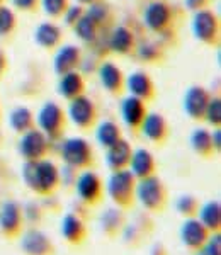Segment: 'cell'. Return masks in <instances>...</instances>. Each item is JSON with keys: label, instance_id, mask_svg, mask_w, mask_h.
<instances>
[{"label": "cell", "instance_id": "6da1fadb", "mask_svg": "<svg viewBox=\"0 0 221 255\" xmlns=\"http://www.w3.org/2000/svg\"><path fill=\"white\" fill-rule=\"evenodd\" d=\"M22 179L31 191L38 194H51L60 184V172L50 160H26Z\"/></svg>", "mask_w": 221, "mask_h": 255}, {"label": "cell", "instance_id": "7a4b0ae2", "mask_svg": "<svg viewBox=\"0 0 221 255\" xmlns=\"http://www.w3.org/2000/svg\"><path fill=\"white\" fill-rule=\"evenodd\" d=\"M134 187H136V182H134V175L131 174V170L121 168V170H114V174L109 177L108 194L119 208H128L133 204Z\"/></svg>", "mask_w": 221, "mask_h": 255}, {"label": "cell", "instance_id": "3957f363", "mask_svg": "<svg viewBox=\"0 0 221 255\" xmlns=\"http://www.w3.org/2000/svg\"><path fill=\"white\" fill-rule=\"evenodd\" d=\"M134 194L141 203V206L148 211H162L165 206V187L160 182V179H157L155 175L140 179V182L134 187Z\"/></svg>", "mask_w": 221, "mask_h": 255}, {"label": "cell", "instance_id": "277c9868", "mask_svg": "<svg viewBox=\"0 0 221 255\" xmlns=\"http://www.w3.org/2000/svg\"><path fill=\"white\" fill-rule=\"evenodd\" d=\"M61 158L73 168H84L92 163V148L84 138H70L61 145Z\"/></svg>", "mask_w": 221, "mask_h": 255}, {"label": "cell", "instance_id": "5b68a950", "mask_svg": "<svg viewBox=\"0 0 221 255\" xmlns=\"http://www.w3.org/2000/svg\"><path fill=\"white\" fill-rule=\"evenodd\" d=\"M24 228L22 208L15 201H5L0 206V232L5 238H17Z\"/></svg>", "mask_w": 221, "mask_h": 255}, {"label": "cell", "instance_id": "8992f818", "mask_svg": "<svg viewBox=\"0 0 221 255\" xmlns=\"http://www.w3.org/2000/svg\"><path fill=\"white\" fill-rule=\"evenodd\" d=\"M20 250L26 255H55L51 238L38 228H29L19 235Z\"/></svg>", "mask_w": 221, "mask_h": 255}, {"label": "cell", "instance_id": "52a82bcc", "mask_svg": "<svg viewBox=\"0 0 221 255\" xmlns=\"http://www.w3.org/2000/svg\"><path fill=\"white\" fill-rule=\"evenodd\" d=\"M19 151L26 160H39L48 151V138L39 129L24 131L19 141Z\"/></svg>", "mask_w": 221, "mask_h": 255}, {"label": "cell", "instance_id": "ba28073f", "mask_svg": "<svg viewBox=\"0 0 221 255\" xmlns=\"http://www.w3.org/2000/svg\"><path fill=\"white\" fill-rule=\"evenodd\" d=\"M210 235L211 233L204 228L198 218H192V216L186 218V221L181 226V242L191 252H196V250L201 249L208 242Z\"/></svg>", "mask_w": 221, "mask_h": 255}, {"label": "cell", "instance_id": "9c48e42d", "mask_svg": "<svg viewBox=\"0 0 221 255\" xmlns=\"http://www.w3.org/2000/svg\"><path fill=\"white\" fill-rule=\"evenodd\" d=\"M75 187H77V194H79V197L84 203L87 204L99 203L102 196V182L96 172L85 170L84 174H80L79 179H77Z\"/></svg>", "mask_w": 221, "mask_h": 255}, {"label": "cell", "instance_id": "30bf717a", "mask_svg": "<svg viewBox=\"0 0 221 255\" xmlns=\"http://www.w3.org/2000/svg\"><path fill=\"white\" fill-rule=\"evenodd\" d=\"M38 123L39 128L46 136L50 138H56L61 133V128H63V113L56 104H46L43 109H41L39 116H38Z\"/></svg>", "mask_w": 221, "mask_h": 255}, {"label": "cell", "instance_id": "8fae6325", "mask_svg": "<svg viewBox=\"0 0 221 255\" xmlns=\"http://www.w3.org/2000/svg\"><path fill=\"white\" fill-rule=\"evenodd\" d=\"M60 233L70 245H82L87 238V226L73 213H67L61 218Z\"/></svg>", "mask_w": 221, "mask_h": 255}, {"label": "cell", "instance_id": "7c38bea8", "mask_svg": "<svg viewBox=\"0 0 221 255\" xmlns=\"http://www.w3.org/2000/svg\"><path fill=\"white\" fill-rule=\"evenodd\" d=\"M131 155H133V150H131L129 143L119 138L114 145L108 148L106 160H108V165L112 170H121V168H126L129 165Z\"/></svg>", "mask_w": 221, "mask_h": 255}, {"label": "cell", "instance_id": "4fadbf2b", "mask_svg": "<svg viewBox=\"0 0 221 255\" xmlns=\"http://www.w3.org/2000/svg\"><path fill=\"white\" fill-rule=\"evenodd\" d=\"M70 118L79 128H89L94 121V106L87 97H73L70 104Z\"/></svg>", "mask_w": 221, "mask_h": 255}, {"label": "cell", "instance_id": "5bb4252c", "mask_svg": "<svg viewBox=\"0 0 221 255\" xmlns=\"http://www.w3.org/2000/svg\"><path fill=\"white\" fill-rule=\"evenodd\" d=\"M129 167H131V174L134 175V179H145V177L153 175L155 160L148 150L140 148V150L133 151V155H131Z\"/></svg>", "mask_w": 221, "mask_h": 255}, {"label": "cell", "instance_id": "9a60e30c", "mask_svg": "<svg viewBox=\"0 0 221 255\" xmlns=\"http://www.w3.org/2000/svg\"><path fill=\"white\" fill-rule=\"evenodd\" d=\"M198 220L201 221L204 228L210 233H216L220 232L221 228V206L218 201H210V203L203 204L201 208L198 209Z\"/></svg>", "mask_w": 221, "mask_h": 255}, {"label": "cell", "instance_id": "2e32d148", "mask_svg": "<svg viewBox=\"0 0 221 255\" xmlns=\"http://www.w3.org/2000/svg\"><path fill=\"white\" fill-rule=\"evenodd\" d=\"M122 119L124 123L131 128H136L141 125V121L145 119V106H143L140 97H128L124 102H122Z\"/></svg>", "mask_w": 221, "mask_h": 255}, {"label": "cell", "instance_id": "e0dca14e", "mask_svg": "<svg viewBox=\"0 0 221 255\" xmlns=\"http://www.w3.org/2000/svg\"><path fill=\"white\" fill-rule=\"evenodd\" d=\"M208 106V96L203 89L199 87H192L189 92L186 94V101H184V108H186L187 114L191 118L198 119L204 116V111Z\"/></svg>", "mask_w": 221, "mask_h": 255}, {"label": "cell", "instance_id": "ac0fdd59", "mask_svg": "<svg viewBox=\"0 0 221 255\" xmlns=\"http://www.w3.org/2000/svg\"><path fill=\"white\" fill-rule=\"evenodd\" d=\"M141 131L150 141H162L167 134V125L158 114H148L141 121Z\"/></svg>", "mask_w": 221, "mask_h": 255}, {"label": "cell", "instance_id": "d6986e66", "mask_svg": "<svg viewBox=\"0 0 221 255\" xmlns=\"http://www.w3.org/2000/svg\"><path fill=\"white\" fill-rule=\"evenodd\" d=\"M194 31L198 34V38L203 41H211L213 36L216 34V19L211 12L203 10L196 15L194 19Z\"/></svg>", "mask_w": 221, "mask_h": 255}, {"label": "cell", "instance_id": "ffe728a7", "mask_svg": "<svg viewBox=\"0 0 221 255\" xmlns=\"http://www.w3.org/2000/svg\"><path fill=\"white\" fill-rule=\"evenodd\" d=\"M169 15L170 12L165 7V3L155 2L150 3L148 9L145 10V22L148 24V27H151V29H162L169 22Z\"/></svg>", "mask_w": 221, "mask_h": 255}, {"label": "cell", "instance_id": "44dd1931", "mask_svg": "<svg viewBox=\"0 0 221 255\" xmlns=\"http://www.w3.org/2000/svg\"><path fill=\"white\" fill-rule=\"evenodd\" d=\"M119 138H121L119 128L114 125L112 121H104L97 128V141L104 148H109L110 145H114Z\"/></svg>", "mask_w": 221, "mask_h": 255}, {"label": "cell", "instance_id": "7402d4cb", "mask_svg": "<svg viewBox=\"0 0 221 255\" xmlns=\"http://www.w3.org/2000/svg\"><path fill=\"white\" fill-rule=\"evenodd\" d=\"M77 60H79V51L73 46H65L56 56V72L58 73H68L70 70L75 67Z\"/></svg>", "mask_w": 221, "mask_h": 255}, {"label": "cell", "instance_id": "603a6c76", "mask_svg": "<svg viewBox=\"0 0 221 255\" xmlns=\"http://www.w3.org/2000/svg\"><path fill=\"white\" fill-rule=\"evenodd\" d=\"M191 145L199 155H203V157L211 155L213 150H215L213 141H211V133H208L206 129H196L191 136Z\"/></svg>", "mask_w": 221, "mask_h": 255}, {"label": "cell", "instance_id": "cb8c5ba5", "mask_svg": "<svg viewBox=\"0 0 221 255\" xmlns=\"http://www.w3.org/2000/svg\"><path fill=\"white\" fill-rule=\"evenodd\" d=\"M102 230L109 237H114L121 232L122 228V216L117 209H108L106 215H102Z\"/></svg>", "mask_w": 221, "mask_h": 255}, {"label": "cell", "instance_id": "d4e9b609", "mask_svg": "<svg viewBox=\"0 0 221 255\" xmlns=\"http://www.w3.org/2000/svg\"><path fill=\"white\" fill-rule=\"evenodd\" d=\"M129 90L134 94V97H148L151 92V84L145 73H134L128 79Z\"/></svg>", "mask_w": 221, "mask_h": 255}, {"label": "cell", "instance_id": "484cf974", "mask_svg": "<svg viewBox=\"0 0 221 255\" xmlns=\"http://www.w3.org/2000/svg\"><path fill=\"white\" fill-rule=\"evenodd\" d=\"M10 125L15 131L24 133V131L31 129L32 126V114L29 109L26 108H19L10 114Z\"/></svg>", "mask_w": 221, "mask_h": 255}, {"label": "cell", "instance_id": "4316f807", "mask_svg": "<svg viewBox=\"0 0 221 255\" xmlns=\"http://www.w3.org/2000/svg\"><path fill=\"white\" fill-rule=\"evenodd\" d=\"M80 90H82V79L77 73L68 72L60 84V92L63 94L65 97L73 99V97H77V94H79Z\"/></svg>", "mask_w": 221, "mask_h": 255}, {"label": "cell", "instance_id": "83f0119b", "mask_svg": "<svg viewBox=\"0 0 221 255\" xmlns=\"http://www.w3.org/2000/svg\"><path fill=\"white\" fill-rule=\"evenodd\" d=\"M101 80H102V84L106 85V89H109V90L119 89V84H121L119 70L114 67V65H110V63L102 65V68H101Z\"/></svg>", "mask_w": 221, "mask_h": 255}, {"label": "cell", "instance_id": "f1b7e54d", "mask_svg": "<svg viewBox=\"0 0 221 255\" xmlns=\"http://www.w3.org/2000/svg\"><path fill=\"white\" fill-rule=\"evenodd\" d=\"M36 39L43 46H53L60 39L58 27H55L53 24H43V26H39L38 32H36Z\"/></svg>", "mask_w": 221, "mask_h": 255}, {"label": "cell", "instance_id": "f546056e", "mask_svg": "<svg viewBox=\"0 0 221 255\" xmlns=\"http://www.w3.org/2000/svg\"><path fill=\"white\" fill-rule=\"evenodd\" d=\"M133 44V38H131V32L124 27H117L112 34V39H110V46H112L116 51L119 53H126Z\"/></svg>", "mask_w": 221, "mask_h": 255}, {"label": "cell", "instance_id": "4dcf8cb0", "mask_svg": "<svg viewBox=\"0 0 221 255\" xmlns=\"http://www.w3.org/2000/svg\"><path fill=\"white\" fill-rule=\"evenodd\" d=\"M196 255H221V237H220V232L213 233V237L210 235V238H208L206 244H204L199 250H196Z\"/></svg>", "mask_w": 221, "mask_h": 255}, {"label": "cell", "instance_id": "1f68e13d", "mask_svg": "<svg viewBox=\"0 0 221 255\" xmlns=\"http://www.w3.org/2000/svg\"><path fill=\"white\" fill-rule=\"evenodd\" d=\"M198 201L194 199L192 196H182V197H179V201H177V211L181 213V215H184L186 218H189L192 215H196L198 213Z\"/></svg>", "mask_w": 221, "mask_h": 255}, {"label": "cell", "instance_id": "d6a6232c", "mask_svg": "<svg viewBox=\"0 0 221 255\" xmlns=\"http://www.w3.org/2000/svg\"><path fill=\"white\" fill-rule=\"evenodd\" d=\"M77 32L82 39L91 41L94 38V32H96V22L91 17H80L77 22Z\"/></svg>", "mask_w": 221, "mask_h": 255}, {"label": "cell", "instance_id": "836d02e7", "mask_svg": "<svg viewBox=\"0 0 221 255\" xmlns=\"http://www.w3.org/2000/svg\"><path fill=\"white\" fill-rule=\"evenodd\" d=\"M204 114H206L208 121H210L211 125L220 126V123H221V102H220V99H213L211 102H208Z\"/></svg>", "mask_w": 221, "mask_h": 255}, {"label": "cell", "instance_id": "e575fe53", "mask_svg": "<svg viewBox=\"0 0 221 255\" xmlns=\"http://www.w3.org/2000/svg\"><path fill=\"white\" fill-rule=\"evenodd\" d=\"M12 26H14V15L7 7H3V9H0V34L9 32Z\"/></svg>", "mask_w": 221, "mask_h": 255}, {"label": "cell", "instance_id": "d590c367", "mask_svg": "<svg viewBox=\"0 0 221 255\" xmlns=\"http://www.w3.org/2000/svg\"><path fill=\"white\" fill-rule=\"evenodd\" d=\"M65 5H67V0H44V9L51 15L60 14L65 9Z\"/></svg>", "mask_w": 221, "mask_h": 255}, {"label": "cell", "instance_id": "8d00e7d4", "mask_svg": "<svg viewBox=\"0 0 221 255\" xmlns=\"http://www.w3.org/2000/svg\"><path fill=\"white\" fill-rule=\"evenodd\" d=\"M104 15H106V9L101 3H96V5H92V10H91V14H89V17H91L94 22H99V20L104 19Z\"/></svg>", "mask_w": 221, "mask_h": 255}, {"label": "cell", "instance_id": "74e56055", "mask_svg": "<svg viewBox=\"0 0 221 255\" xmlns=\"http://www.w3.org/2000/svg\"><path fill=\"white\" fill-rule=\"evenodd\" d=\"M80 17V9L79 7H72L70 12H68V15H67V22H77Z\"/></svg>", "mask_w": 221, "mask_h": 255}, {"label": "cell", "instance_id": "f35d334b", "mask_svg": "<svg viewBox=\"0 0 221 255\" xmlns=\"http://www.w3.org/2000/svg\"><path fill=\"white\" fill-rule=\"evenodd\" d=\"M14 2L17 3L19 7H22V9H31L36 0H14Z\"/></svg>", "mask_w": 221, "mask_h": 255}, {"label": "cell", "instance_id": "ab89813d", "mask_svg": "<svg viewBox=\"0 0 221 255\" xmlns=\"http://www.w3.org/2000/svg\"><path fill=\"white\" fill-rule=\"evenodd\" d=\"M204 0H187V5L191 7V9H196V7H199Z\"/></svg>", "mask_w": 221, "mask_h": 255}, {"label": "cell", "instance_id": "60d3db41", "mask_svg": "<svg viewBox=\"0 0 221 255\" xmlns=\"http://www.w3.org/2000/svg\"><path fill=\"white\" fill-rule=\"evenodd\" d=\"M2 68H3V56H2V53H0V72H2Z\"/></svg>", "mask_w": 221, "mask_h": 255}, {"label": "cell", "instance_id": "b9f144b4", "mask_svg": "<svg viewBox=\"0 0 221 255\" xmlns=\"http://www.w3.org/2000/svg\"><path fill=\"white\" fill-rule=\"evenodd\" d=\"M80 2H84V3H91V2H94V0H80Z\"/></svg>", "mask_w": 221, "mask_h": 255}]
</instances>
